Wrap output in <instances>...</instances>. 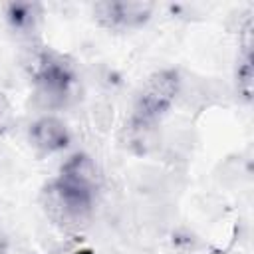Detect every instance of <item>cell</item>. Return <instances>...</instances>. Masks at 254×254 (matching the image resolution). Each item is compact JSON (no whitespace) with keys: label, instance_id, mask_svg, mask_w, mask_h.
Masks as SVG:
<instances>
[{"label":"cell","instance_id":"cell-1","mask_svg":"<svg viewBox=\"0 0 254 254\" xmlns=\"http://www.w3.org/2000/svg\"><path fill=\"white\" fill-rule=\"evenodd\" d=\"M24 67L32 81L34 101L42 111L54 113L69 103L77 73L65 56L38 40L24 46Z\"/></svg>","mask_w":254,"mask_h":254},{"label":"cell","instance_id":"cell-2","mask_svg":"<svg viewBox=\"0 0 254 254\" xmlns=\"http://www.w3.org/2000/svg\"><path fill=\"white\" fill-rule=\"evenodd\" d=\"M183 93V75L177 67H161L147 75L139 87L129 125L155 129Z\"/></svg>","mask_w":254,"mask_h":254},{"label":"cell","instance_id":"cell-3","mask_svg":"<svg viewBox=\"0 0 254 254\" xmlns=\"http://www.w3.org/2000/svg\"><path fill=\"white\" fill-rule=\"evenodd\" d=\"M40 206L52 224L62 230H79L93 214L95 196L52 179L40 192Z\"/></svg>","mask_w":254,"mask_h":254},{"label":"cell","instance_id":"cell-4","mask_svg":"<svg viewBox=\"0 0 254 254\" xmlns=\"http://www.w3.org/2000/svg\"><path fill=\"white\" fill-rule=\"evenodd\" d=\"M97 26L115 32L143 28L155 14V4L145 0H103L91 6Z\"/></svg>","mask_w":254,"mask_h":254},{"label":"cell","instance_id":"cell-5","mask_svg":"<svg viewBox=\"0 0 254 254\" xmlns=\"http://www.w3.org/2000/svg\"><path fill=\"white\" fill-rule=\"evenodd\" d=\"M28 143L40 157H50L71 145V131L56 113H42L28 125Z\"/></svg>","mask_w":254,"mask_h":254},{"label":"cell","instance_id":"cell-6","mask_svg":"<svg viewBox=\"0 0 254 254\" xmlns=\"http://www.w3.org/2000/svg\"><path fill=\"white\" fill-rule=\"evenodd\" d=\"M56 179L62 181L67 187L89 192L93 196H97L99 187H101V171H99L95 159L91 155L83 153V151H77V153L69 155L62 163L60 173H58Z\"/></svg>","mask_w":254,"mask_h":254},{"label":"cell","instance_id":"cell-7","mask_svg":"<svg viewBox=\"0 0 254 254\" xmlns=\"http://www.w3.org/2000/svg\"><path fill=\"white\" fill-rule=\"evenodd\" d=\"M4 18L10 32L26 44L38 42L44 8L38 2H10L4 6Z\"/></svg>","mask_w":254,"mask_h":254},{"label":"cell","instance_id":"cell-8","mask_svg":"<svg viewBox=\"0 0 254 254\" xmlns=\"http://www.w3.org/2000/svg\"><path fill=\"white\" fill-rule=\"evenodd\" d=\"M244 40L242 48L236 60V69H234V83H236V93L242 101L250 103L252 101V89H254V67H252V22H248L242 30Z\"/></svg>","mask_w":254,"mask_h":254},{"label":"cell","instance_id":"cell-9","mask_svg":"<svg viewBox=\"0 0 254 254\" xmlns=\"http://www.w3.org/2000/svg\"><path fill=\"white\" fill-rule=\"evenodd\" d=\"M14 125V107L4 91H0V139L12 129Z\"/></svg>","mask_w":254,"mask_h":254},{"label":"cell","instance_id":"cell-10","mask_svg":"<svg viewBox=\"0 0 254 254\" xmlns=\"http://www.w3.org/2000/svg\"><path fill=\"white\" fill-rule=\"evenodd\" d=\"M4 252V238H2V234H0V254Z\"/></svg>","mask_w":254,"mask_h":254}]
</instances>
